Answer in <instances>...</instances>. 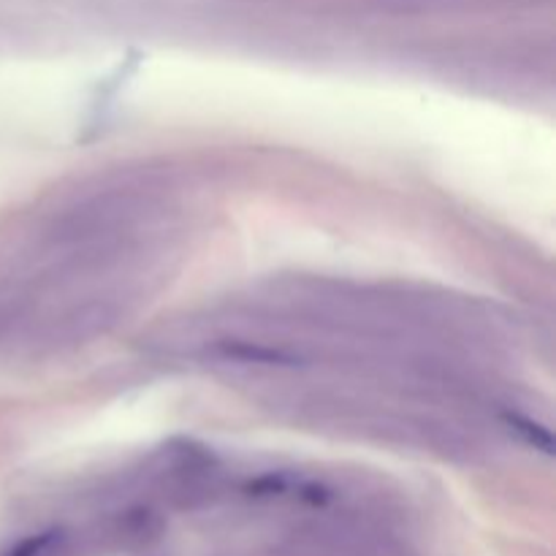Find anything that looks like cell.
I'll list each match as a JSON object with an SVG mask.
<instances>
[{
  "label": "cell",
  "instance_id": "6da1fadb",
  "mask_svg": "<svg viewBox=\"0 0 556 556\" xmlns=\"http://www.w3.org/2000/svg\"><path fill=\"white\" fill-rule=\"evenodd\" d=\"M58 543H60V535L49 532V535L30 538V541H25L22 546H16L11 556H52L54 548H58Z\"/></svg>",
  "mask_w": 556,
  "mask_h": 556
}]
</instances>
